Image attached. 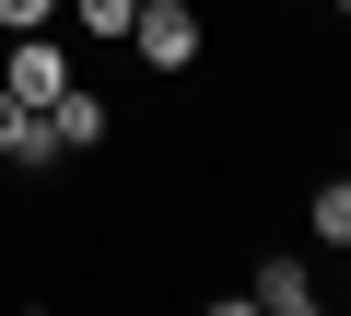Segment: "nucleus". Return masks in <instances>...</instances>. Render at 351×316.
<instances>
[{
    "label": "nucleus",
    "mask_w": 351,
    "mask_h": 316,
    "mask_svg": "<svg viewBox=\"0 0 351 316\" xmlns=\"http://www.w3.org/2000/svg\"><path fill=\"white\" fill-rule=\"evenodd\" d=\"M82 71H71V47H59V24L47 36H12V59H0V94H24V106H59Z\"/></svg>",
    "instance_id": "f03ea898"
},
{
    "label": "nucleus",
    "mask_w": 351,
    "mask_h": 316,
    "mask_svg": "<svg viewBox=\"0 0 351 316\" xmlns=\"http://www.w3.org/2000/svg\"><path fill=\"white\" fill-rule=\"evenodd\" d=\"M59 12H71V0H0V36H47Z\"/></svg>",
    "instance_id": "0eeeda50"
},
{
    "label": "nucleus",
    "mask_w": 351,
    "mask_h": 316,
    "mask_svg": "<svg viewBox=\"0 0 351 316\" xmlns=\"http://www.w3.org/2000/svg\"><path fill=\"white\" fill-rule=\"evenodd\" d=\"M24 117H36L24 94H0V165H12V141H24Z\"/></svg>",
    "instance_id": "6e6552de"
},
{
    "label": "nucleus",
    "mask_w": 351,
    "mask_h": 316,
    "mask_svg": "<svg viewBox=\"0 0 351 316\" xmlns=\"http://www.w3.org/2000/svg\"><path fill=\"white\" fill-rule=\"evenodd\" d=\"M47 129H59V152H71V165H82V152H106V141H117V117H106V94H94V82H71V94L47 106Z\"/></svg>",
    "instance_id": "7ed1b4c3"
},
{
    "label": "nucleus",
    "mask_w": 351,
    "mask_h": 316,
    "mask_svg": "<svg viewBox=\"0 0 351 316\" xmlns=\"http://www.w3.org/2000/svg\"><path fill=\"white\" fill-rule=\"evenodd\" d=\"M246 304H258V316H304V304H316L304 258H293V246H281V258H258V269H246Z\"/></svg>",
    "instance_id": "20e7f679"
},
{
    "label": "nucleus",
    "mask_w": 351,
    "mask_h": 316,
    "mask_svg": "<svg viewBox=\"0 0 351 316\" xmlns=\"http://www.w3.org/2000/svg\"><path fill=\"white\" fill-rule=\"evenodd\" d=\"M199 47H211V0H141V12H129V59L152 82H188Z\"/></svg>",
    "instance_id": "f257e3e1"
},
{
    "label": "nucleus",
    "mask_w": 351,
    "mask_h": 316,
    "mask_svg": "<svg viewBox=\"0 0 351 316\" xmlns=\"http://www.w3.org/2000/svg\"><path fill=\"white\" fill-rule=\"evenodd\" d=\"M328 12H339V24H351V0H328Z\"/></svg>",
    "instance_id": "1a4fd4ad"
},
{
    "label": "nucleus",
    "mask_w": 351,
    "mask_h": 316,
    "mask_svg": "<svg viewBox=\"0 0 351 316\" xmlns=\"http://www.w3.org/2000/svg\"><path fill=\"white\" fill-rule=\"evenodd\" d=\"M304 234L351 258V176H304Z\"/></svg>",
    "instance_id": "39448f33"
},
{
    "label": "nucleus",
    "mask_w": 351,
    "mask_h": 316,
    "mask_svg": "<svg viewBox=\"0 0 351 316\" xmlns=\"http://www.w3.org/2000/svg\"><path fill=\"white\" fill-rule=\"evenodd\" d=\"M129 12H141V0H71V12H59V24H82L94 47H129Z\"/></svg>",
    "instance_id": "423d86ee"
}]
</instances>
